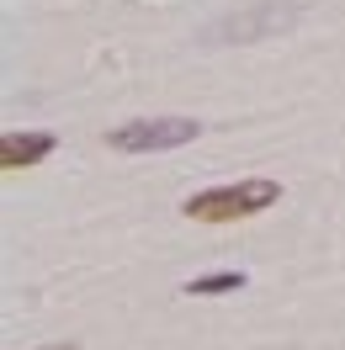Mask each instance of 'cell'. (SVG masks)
I'll list each match as a JSON object with an SVG mask.
<instances>
[{
    "label": "cell",
    "instance_id": "6da1fadb",
    "mask_svg": "<svg viewBox=\"0 0 345 350\" xmlns=\"http://www.w3.org/2000/svg\"><path fill=\"white\" fill-rule=\"evenodd\" d=\"M281 197L277 180H229V186H213V191H196V197L181 202V213L196 223H234V218H255L271 202Z\"/></svg>",
    "mask_w": 345,
    "mask_h": 350
},
{
    "label": "cell",
    "instance_id": "7a4b0ae2",
    "mask_svg": "<svg viewBox=\"0 0 345 350\" xmlns=\"http://www.w3.org/2000/svg\"><path fill=\"white\" fill-rule=\"evenodd\" d=\"M298 22V5H281V0H266V5H244V11H229L223 22H213L202 38L207 43H260V38H277Z\"/></svg>",
    "mask_w": 345,
    "mask_h": 350
},
{
    "label": "cell",
    "instance_id": "3957f363",
    "mask_svg": "<svg viewBox=\"0 0 345 350\" xmlns=\"http://www.w3.org/2000/svg\"><path fill=\"white\" fill-rule=\"evenodd\" d=\"M202 122L192 117H138V122H123V128L107 133L112 149L123 154H159V149H181V144H192Z\"/></svg>",
    "mask_w": 345,
    "mask_h": 350
},
{
    "label": "cell",
    "instance_id": "277c9868",
    "mask_svg": "<svg viewBox=\"0 0 345 350\" xmlns=\"http://www.w3.org/2000/svg\"><path fill=\"white\" fill-rule=\"evenodd\" d=\"M53 133H0V170H27L53 154Z\"/></svg>",
    "mask_w": 345,
    "mask_h": 350
},
{
    "label": "cell",
    "instance_id": "5b68a950",
    "mask_svg": "<svg viewBox=\"0 0 345 350\" xmlns=\"http://www.w3.org/2000/svg\"><path fill=\"white\" fill-rule=\"evenodd\" d=\"M239 286H244V271H213V276L186 282V297H223V292H239Z\"/></svg>",
    "mask_w": 345,
    "mask_h": 350
},
{
    "label": "cell",
    "instance_id": "8992f818",
    "mask_svg": "<svg viewBox=\"0 0 345 350\" xmlns=\"http://www.w3.org/2000/svg\"><path fill=\"white\" fill-rule=\"evenodd\" d=\"M43 350H80V345H43Z\"/></svg>",
    "mask_w": 345,
    "mask_h": 350
}]
</instances>
